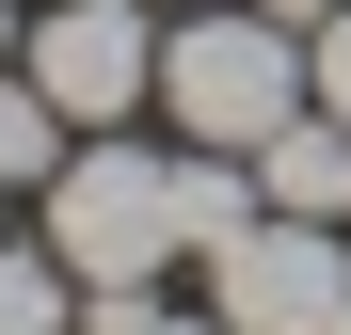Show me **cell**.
I'll return each mask as SVG.
<instances>
[{
	"label": "cell",
	"mask_w": 351,
	"mask_h": 335,
	"mask_svg": "<svg viewBox=\"0 0 351 335\" xmlns=\"http://www.w3.org/2000/svg\"><path fill=\"white\" fill-rule=\"evenodd\" d=\"M32 240L80 271V288H160L176 256H192V208H176V160L128 144V128H96L64 144V176L32 192Z\"/></svg>",
	"instance_id": "obj_1"
},
{
	"label": "cell",
	"mask_w": 351,
	"mask_h": 335,
	"mask_svg": "<svg viewBox=\"0 0 351 335\" xmlns=\"http://www.w3.org/2000/svg\"><path fill=\"white\" fill-rule=\"evenodd\" d=\"M287 112H304V32H287V16H256V0H192V16L160 32V128H176V144L256 160Z\"/></svg>",
	"instance_id": "obj_2"
},
{
	"label": "cell",
	"mask_w": 351,
	"mask_h": 335,
	"mask_svg": "<svg viewBox=\"0 0 351 335\" xmlns=\"http://www.w3.org/2000/svg\"><path fill=\"white\" fill-rule=\"evenodd\" d=\"M335 303H351V223L256 208L240 240H208V319L223 335H335Z\"/></svg>",
	"instance_id": "obj_3"
},
{
	"label": "cell",
	"mask_w": 351,
	"mask_h": 335,
	"mask_svg": "<svg viewBox=\"0 0 351 335\" xmlns=\"http://www.w3.org/2000/svg\"><path fill=\"white\" fill-rule=\"evenodd\" d=\"M16 64L64 128H128V112H160V16L144 0H48Z\"/></svg>",
	"instance_id": "obj_4"
},
{
	"label": "cell",
	"mask_w": 351,
	"mask_h": 335,
	"mask_svg": "<svg viewBox=\"0 0 351 335\" xmlns=\"http://www.w3.org/2000/svg\"><path fill=\"white\" fill-rule=\"evenodd\" d=\"M256 208H287V223H351V128H335L319 96L256 144Z\"/></svg>",
	"instance_id": "obj_5"
},
{
	"label": "cell",
	"mask_w": 351,
	"mask_h": 335,
	"mask_svg": "<svg viewBox=\"0 0 351 335\" xmlns=\"http://www.w3.org/2000/svg\"><path fill=\"white\" fill-rule=\"evenodd\" d=\"M64 144H80V128L32 96V64H0V192H48V176H64Z\"/></svg>",
	"instance_id": "obj_6"
},
{
	"label": "cell",
	"mask_w": 351,
	"mask_h": 335,
	"mask_svg": "<svg viewBox=\"0 0 351 335\" xmlns=\"http://www.w3.org/2000/svg\"><path fill=\"white\" fill-rule=\"evenodd\" d=\"M0 335H80V271L48 240H0Z\"/></svg>",
	"instance_id": "obj_7"
},
{
	"label": "cell",
	"mask_w": 351,
	"mask_h": 335,
	"mask_svg": "<svg viewBox=\"0 0 351 335\" xmlns=\"http://www.w3.org/2000/svg\"><path fill=\"white\" fill-rule=\"evenodd\" d=\"M80 335H223V319H160V288H80Z\"/></svg>",
	"instance_id": "obj_8"
},
{
	"label": "cell",
	"mask_w": 351,
	"mask_h": 335,
	"mask_svg": "<svg viewBox=\"0 0 351 335\" xmlns=\"http://www.w3.org/2000/svg\"><path fill=\"white\" fill-rule=\"evenodd\" d=\"M304 96H319V112H335V128H351V0H335V16L304 32Z\"/></svg>",
	"instance_id": "obj_9"
},
{
	"label": "cell",
	"mask_w": 351,
	"mask_h": 335,
	"mask_svg": "<svg viewBox=\"0 0 351 335\" xmlns=\"http://www.w3.org/2000/svg\"><path fill=\"white\" fill-rule=\"evenodd\" d=\"M256 16H287V32H319V16H335V0H256Z\"/></svg>",
	"instance_id": "obj_10"
},
{
	"label": "cell",
	"mask_w": 351,
	"mask_h": 335,
	"mask_svg": "<svg viewBox=\"0 0 351 335\" xmlns=\"http://www.w3.org/2000/svg\"><path fill=\"white\" fill-rule=\"evenodd\" d=\"M0 64H16V0H0Z\"/></svg>",
	"instance_id": "obj_11"
},
{
	"label": "cell",
	"mask_w": 351,
	"mask_h": 335,
	"mask_svg": "<svg viewBox=\"0 0 351 335\" xmlns=\"http://www.w3.org/2000/svg\"><path fill=\"white\" fill-rule=\"evenodd\" d=\"M0 208H16V192H0ZM0 240H16V223H0Z\"/></svg>",
	"instance_id": "obj_12"
},
{
	"label": "cell",
	"mask_w": 351,
	"mask_h": 335,
	"mask_svg": "<svg viewBox=\"0 0 351 335\" xmlns=\"http://www.w3.org/2000/svg\"><path fill=\"white\" fill-rule=\"evenodd\" d=\"M160 16H192V0H160Z\"/></svg>",
	"instance_id": "obj_13"
}]
</instances>
